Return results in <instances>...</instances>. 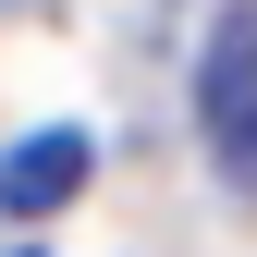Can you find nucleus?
Segmentation results:
<instances>
[{
  "label": "nucleus",
  "instance_id": "1",
  "mask_svg": "<svg viewBox=\"0 0 257 257\" xmlns=\"http://www.w3.org/2000/svg\"><path fill=\"white\" fill-rule=\"evenodd\" d=\"M196 110H208V159L245 184V172H257V13H245V0L208 25V61H196Z\"/></svg>",
  "mask_w": 257,
  "mask_h": 257
},
{
  "label": "nucleus",
  "instance_id": "2",
  "mask_svg": "<svg viewBox=\"0 0 257 257\" xmlns=\"http://www.w3.org/2000/svg\"><path fill=\"white\" fill-rule=\"evenodd\" d=\"M86 172H98V147H86L74 122H61V135H25L13 159H0V220H49V208H74Z\"/></svg>",
  "mask_w": 257,
  "mask_h": 257
}]
</instances>
